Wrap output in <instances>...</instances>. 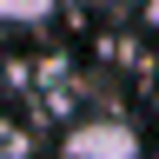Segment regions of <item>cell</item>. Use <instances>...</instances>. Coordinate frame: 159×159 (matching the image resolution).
Returning <instances> with one entry per match:
<instances>
[{
    "label": "cell",
    "mask_w": 159,
    "mask_h": 159,
    "mask_svg": "<svg viewBox=\"0 0 159 159\" xmlns=\"http://www.w3.org/2000/svg\"><path fill=\"white\" fill-rule=\"evenodd\" d=\"M60 0H0V27H47Z\"/></svg>",
    "instance_id": "7a4b0ae2"
},
{
    "label": "cell",
    "mask_w": 159,
    "mask_h": 159,
    "mask_svg": "<svg viewBox=\"0 0 159 159\" xmlns=\"http://www.w3.org/2000/svg\"><path fill=\"white\" fill-rule=\"evenodd\" d=\"M152 20H159V0H152Z\"/></svg>",
    "instance_id": "3957f363"
},
{
    "label": "cell",
    "mask_w": 159,
    "mask_h": 159,
    "mask_svg": "<svg viewBox=\"0 0 159 159\" xmlns=\"http://www.w3.org/2000/svg\"><path fill=\"white\" fill-rule=\"evenodd\" d=\"M60 159H139V133L113 113H86L60 133Z\"/></svg>",
    "instance_id": "6da1fadb"
}]
</instances>
